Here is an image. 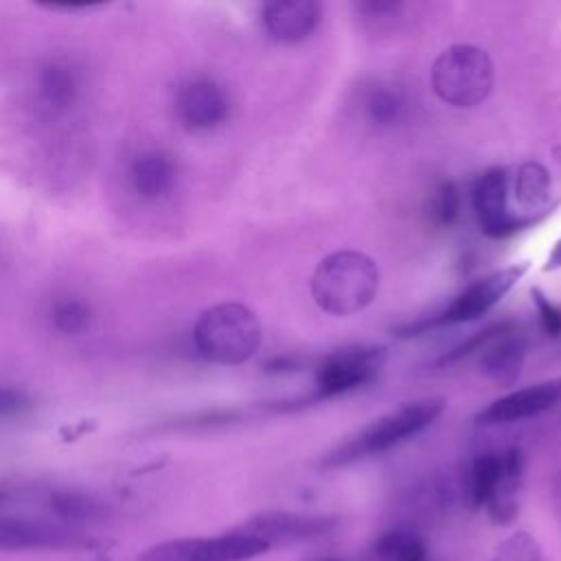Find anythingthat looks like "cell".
<instances>
[{
    "instance_id": "obj_1",
    "label": "cell",
    "mask_w": 561,
    "mask_h": 561,
    "mask_svg": "<svg viewBox=\"0 0 561 561\" xmlns=\"http://www.w3.org/2000/svg\"><path fill=\"white\" fill-rule=\"evenodd\" d=\"M379 291L377 263L357 250L324 256L311 274V298L329 316L348 318L364 311Z\"/></svg>"
},
{
    "instance_id": "obj_2",
    "label": "cell",
    "mask_w": 561,
    "mask_h": 561,
    "mask_svg": "<svg viewBox=\"0 0 561 561\" xmlns=\"http://www.w3.org/2000/svg\"><path fill=\"white\" fill-rule=\"evenodd\" d=\"M445 405L447 403L443 397H423L399 403L370 421L359 434L335 447L324 458V467H342L368 456H377L414 438L445 412Z\"/></svg>"
},
{
    "instance_id": "obj_3",
    "label": "cell",
    "mask_w": 561,
    "mask_h": 561,
    "mask_svg": "<svg viewBox=\"0 0 561 561\" xmlns=\"http://www.w3.org/2000/svg\"><path fill=\"white\" fill-rule=\"evenodd\" d=\"M261 322L241 302H221L206 309L195 327L193 342L202 357L215 364H243L261 346Z\"/></svg>"
},
{
    "instance_id": "obj_4",
    "label": "cell",
    "mask_w": 561,
    "mask_h": 561,
    "mask_svg": "<svg viewBox=\"0 0 561 561\" xmlns=\"http://www.w3.org/2000/svg\"><path fill=\"white\" fill-rule=\"evenodd\" d=\"M430 81L443 103L476 107L493 90V61L480 46L454 44L434 59Z\"/></svg>"
},
{
    "instance_id": "obj_5",
    "label": "cell",
    "mask_w": 561,
    "mask_h": 561,
    "mask_svg": "<svg viewBox=\"0 0 561 561\" xmlns=\"http://www.w3.org/2000/svg\"><path fill=\"white\" fill-rule=\"evenodd\" d=\"M270 548L256 537L232 528L215 537L171 539L147 548L140 561H248Z\"/></svg>"
},
{
    "instance_id": "obj_6",
    "label": "cell",
    "mask_w": 561,
    "mask_h": 561,
    "mask_svg": "<svg viewBox=\"0 0 561 561\" xmlns=\"http://www.w3.org/2000/svg\"><path fill=\"white\" fill-rule=\"evenodd\" d=\"M528 263H513L506 265L502 270H495L486 276H482L480 280L469 283L443 311L438 318L408 327V335H414L416 331L432 327V324H465V322H473L478 318H482L484 313H489L517 283L519 278L526 274Z\"/></svg>"
},
{
    "instance_id": "obj_7",
    "label": "cell",
    "mask_w": 561,
    "mask_h": 561,
    "mask_svg": "<svg viewBox=\"0 0 561 561\" xmlns=\"http://www.w3.org/2000/svg\"><path fill=\"white\" fill-rule=\"evenodd\" d=\"M383 346H346L324 357L316 373V399H331L370 383L386 364Z\"/></svg>"
},
{
    "instance_id": "obj_8",
    "label": "cell",
    "mask_w": 561,
    "mask_h": 561,
    "mask_svg": "<svg viewBox=\"0 0 561 561\" xmlns=\"http://www.w3.org/2000/svg\"><path fill=\"white\" fill-rule=\"evenodd\" d=\"M471 204L480 230L491 239H504L530 226L511 208V171L504 167H491L478 178L471 193Z\"/></svg>"
},
{
    "instance_id": "obj_9",
    "label": "cell",
    "mask_w": 561,
    "mask_h": 561,
    "mask_svg": "<svg viewBox=\"0 0 561 561\" xmlns=\"http://www.w3.org/2000/svg\"><path fill=\"white\" fill-rule=\"evenodd\" d=\"M90 546H94L90 537L61 522L0 515V550H68Z\"/></svg>"
},
{
    "instance_id": "obj_10",
    "label": "cell",
    "mask_w": 561,
    "mask_h": 561,
    "mask_svg": "<svg viewBox=\"0 0 561 561\" xmlns=\"http://www.w3.org/2000/svg\"><path fill=\"white\" fill-rule=\"evenodd\" d=\"M337 519L331 515H307L294 511H265L252 515L248 522L239 524L243 533L256 537L267 548L287 546L298 541H311L329 535Z\"/></svg>"
},
{
    "instance_id": "obj_11",
    "label": "cell",
    "mask_w": 561,
    "mask_h": 561,
    "mask_svg": "<svg viewBox=\"0 0 561 561\" xmlns=\"http://www.w3.org/2000/svg\"><path fill=\"white\" fill-rule=\"evenodd\" d=\"M559 403H561V377L513 390V392L491 401L476 416V421L480 425L515 423V421H524V419L543 414V412L552 410Z\"/></svg>"
},
{
    "instance_id": "obj_12",
    "label": "cell",
    "mask_w": 561,
    "mask_h": 561,
    "mask_svg": "<svg viewBox=\"0 0 561 561\" xmlns=\"http://www.w3.org/2000/svg\"><path fill=\"white\" fill-rule=\"evenodd\" d=\"M480 370L497 386H511L524 366L526 337L508 322L495 324L491 337L482 344Z\"/></svg>"
},
{
    "instance_id": "obj_13",
    "label": "cell",
    "mask_w": 561,
    "mask_h": 561,
    "mask_svg": "<svg viewBox=\"0 0 561 561\" xmlns=\"http://www.w3.org/2000/svg\"><path fill=\"white\" fill-rule=\"evenodd\" d=\"M320 13L322 7L316 0H276L263 4L261 22L272 39L294 44L316 31Z\"/></svg>"
},
{
    "instance_id": "obj_14",
    "label": "cell",
    "mask_w": 561,
    "mask_h": 561,
    "mask_svg": "<svg viewBox=\"0 0 561 561\" xmlns=\"http://www.w3.org/2000/svg\"><path fill=\"white\" fill-rule=\"evenodd\" d=\"M178 112L188 129H213L228 114V96L213 79H195L180 90Z\"/></svg>"
},
{
    "instance_id": "obj_15",
    "label": "cell",
    "mask_w": 561,
    "mask_h": 561,
    "mask_svg": "<svg viewBox=\"0 0 561 561\" xmlns=\"http://www.w3.org/2000/svg\"><path fill=\"white\" fill-rule=\"evenodd\" d=\"M524 478V456L519 447L500 451V471L484 500V508L495 524H511L519 511V491Z\"/></svg>"
},
{
    "instance_id": "obj_16",
    "label": "cell",
    "mask_w": 561,
    "mask_h": 561,
    "mask_svg": "<svg viewBox=\"0 0 561 561\" xmlns=\"http://www.w3.org/2000/svg\"><path fill=\"white\" fill-rule=\"evenodd\" d=\"M511 195L524 221H539L552 206V180L548 169L541 162L519 164L517 171L511 173Z\"/></svg>"
},
{
    "instance_id": "obj_17",
    "label": "cell",
    "mask_w": 561,
    "mask_h": 561,
    "mask_svg": "<svg viewBox=\"0 0 561 561\" xmlns=\"http://www.w3.org/2000/svg\"><path fill=\"white\" fill-rule=\"evenodd\" d=\"M129 180L142 199H158L171 188L175 169L169 156L160 151H145L131 162Z\"/></svg>"
},
{
    "instance_id": "obj_18",
    "label": "cell",
    "mask_w": 561,
    "mask_h": 561,
    "mask_svg": "<svg viewBox=\"0 0 561 561\" xmlns=\"http://www.w3.org/2000/svg\"><path fill=\"white\" fill-rule=\"evenodd\" d=\"M366 561H430V554L423 537L412 528L401 526L379 535L373 541Z\"/></svg>"
},
{
    "instance_id": "obj_19",
    "label": "cell",
    "mask_w": 561,
    "mask_h": 561,
    "mask_svg": "<svg viewBox=\"0 0 561 561\" xmlns=\"http://www.w3.org/2000/svg\"><path fill=\"white\" fill-rule=\"evenodd\" d=\"M77 94V75L61 59L48 61L39 72V96L48 110H66Z\"/></svg>"
},
{
    "instance_id": "obj_20",
    "label": "cell",
    "mask_w": 561,
    "mask_h": 561,
    "mask_svg": "<svg viewBox=\"0 0 561 561\" xmlns=\"http://www.w3.org/2000/svg\"><path fill=\"white\" fill-rule=\"evenodd\" d=\"M500 471V451L480 454L471 460L465 480H462V493L471 508L484 506V500L491 491V484Z\"/></svg>"
},
{
    "instance_id": "obj_21",
    "label": "cell",
    "mask_w": 561,
    "mask_h": 561,
    "mask_svg": "<svg viewBox=\"0 0 561 561\" xmlns=\"http://www.w3.org/2000/svg\"><path fill=\"white\" fill-rule=\"evenodd\" d=\"M50 511L61 519V524L72 526L75 524H90L103 517V506L85 495V493H77V491H55L50 495Z\"/></svg>"
},
{
    "instance_id": "obj_22",
    "label": "cell",
    "mask_w": 561,
    "mask_h": 561,
    "mask_svg": "<svg viewBox=\"0 0 561 561\" xmlns=\"http://www.w3.org/2000/svg\"><path fill=\"white\" fill-rule=\"evenodd\" d=\"M90 320H92V311H90L88 302H83L79 298H64V300L55 302L53 311H50L53 327L64 335L83 333L90 327Z\"/></svg>"
},
{
    "instance_id": "obj_23",
    "label": "cell",
    "mask_w": 561,
    "mask_h": 561,
    "mask_svg": "<svg viewBox=\"0 0 561 561\" xmlns=\"http://www.w3.org/2000/svg\"><path fill=\"white\" fill-rule=\"evenodd\" d=\"M430 217L436 226L449 228L460 217V193L451 180L440 182L430 195Z\"/></svg>"
},
{
    "instance_id": "obj_24",
    "label": "cell",
    "mask_w": 561,
    "mask_h": 561,
    "mask_svg": "<svg viewBox=\"0 0 561 561\" xmlns=\"http://www.w3.org/2000/svg\"><path fill=\"white\" fill-rule=\"evenodd\" d=\"M364 110H366V114L370 116L373 123L388 125V123H394L399 118V114L403 110V101H401L399 92L388 90L383 85H377L366 94Z\"/></svg>"
},
{
    "instance_id": "obj_25",
    "label": "cell",
    "mask_w": 561,
    "mask_h": 561,
    "mask_svg": "<svg viewBox=\"0 0 561 561\" xmlns=\"http://www.w3.org/2000/svg\"><path fill=\"white\" fill-rule=\"evenodd\" d=\"M491 561H543L537 539L524 530L506 537L497 548Z\"/></svg>"
},
{
    "instance_id": "obj_26",
    "label": "cell",
    "mask_w": 561,
    "mask_h": 561,
    "mask_svg": "<svg viewBox=\"0 0 561 561\" xmlns=\"http://www.w3.org/2000/svg\"><path fill=\"white\" fill-rule=\"evenodd\" d=\"M530 296L543 331L550 337H561V307L552 305V300H548V296L537 287L530 291Z\"/></svg>"
},
{
    "instance_id": "obj_27",
    "label": "cell",
    "mask_w": 561,
    "mask_h": 561,
    "mask_svg": "<svg viewBox=\"0 0 561 561\" xmlns=\"http://www.w3.org/2000/svg\"><path fill=\"white\" fill-rule=\"evenodd\" d=\"M26 405V397L9 386H0V416L20 412Z\"/></svg>"
},
{
    "instance_id": "obj_28",
    "label": "cell",
    "mask_w": 561,
    "mask_h": 561,
    "mask_svg": "<svg viewBox=\"0 0 561 561\" xmlns=\"http://www.w3.org/2000/svg\"><path fill=\"white\" fill-rule=\"evenodd\" d=\"M554 270H561V239L552 245L543 265V272H554Z\"/></svg>"
},
{
    "instance_id": "obj_29",
    "label": "cell",
    "mask_w": 561,
    "mask_h": 561,
    "mask_svg": "<svg viewBox=\"0 0 561 561\" xmlns=\"http://www.w3.org/2000/svg\"><path fill=\"white\" fill-rule=\"evenodd\" d=\"M4 497H7V493H4V491H0V506L4 504Z\"/></svg>"
},
{
    "instance_id": "obj_30",
    "label": "cell",
    "mask_w": 561,
    "mask_h": 561,
    "mask_svg": "<svg viewBox=\"0 0 561 561\" xmlns=\"http://www.w3.org/2000/svg\"><path fill=\"white\" fill-rule=\"evenodd\" d=\"M316 561H342V559H333V557H329V559H316Z\"/></svg>"
}]
</instances>
